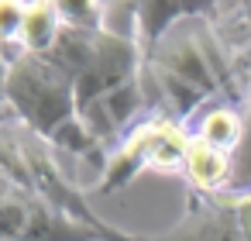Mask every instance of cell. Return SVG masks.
Segmentation results:
<instances>
[{"mask_svg":"<svg viewBox=\"0 0 251 241\" xmlns=\"http://www.w3.org/2000/svg\"><path fill=\"white\" fill-rule=\"evenodd\" d=\"M4 121H7V110H0V124H4Z\"/></svg>","mask_w":251,"mask_h":241,"instance_id":"cell-13","label":"cell"},{"mask_svg":"<svg viewBox=\"0 0 251 241\" xmlns=\"http://www.w3.org/2000/svg\"><path fill=\"white\" fill-rule=\"evenodd\" d=\"M62 11L59 4H25V25H21V52L49 55L62 35Z\"/></svg>","mask_w":251,"mask_h":241,"instance_id":"cell-7","label":"cell"},{"mask_svg":"<svg viewBox=\"0 0 251 241\" xmlns=\"http://www.w3.org/2000/svg\"><path fill=\"white\" fill-rule=\"evenodd\" d=\"M193 134L234 155L237 145H241V134H244V110H237L230 104H217V107H210L200 117V124H196Z\"/></svg>","mask_w":251,"mask_h":241,"instance_id":"cell-8","label":"cell"},{"mask_svg":"<svg viewBox=\"0 0 251 241\" xmlns=\"http://www.w3.org/2000/svg\"><path fill=\"white\" fill-rule=\"evenodd\" d=\"M21 25H25V4L4 0L0 4V49L11 59L21 52Z\"/></svg>","mask_w":251,"mask_h":241,"instance_id":"cell-11","label":"cell"},{"mask_svg":"<svg viewBox=\"0 0 251 241\" xmlns=\"http://www.w3.org/2000/svg\"><path fill=\"white\" fill-rule=\"evenodd\" d=\"M206 4H131L134 11V38L141 45V52H151L155 42L182 18L196 14Z\"/></svg>","mask_w":251,"mask_h":241,"instance_id":"cell-6","label":"cell"},{"mask_svg":"<svg viewBox=\"0 0 251 241\" xmlns=\"http://www.w3.org/2000/svg\"><path fill=\"white\" fill-rule=\"evenodd\" d=\"M193 131H186L179 121H169L162 114L138 121L114 148V155L103 165V179L97 183L93 193H114L127 186L138 172L145 169H165V172H182L186 169V152H189Z\"/></svg>","mask_w":251,"mask_h":241,"instance_id":"cell-4","label":"cell"},{"mask_svg":"<svg viewBox=\"0 0 251 241\" xmlns=\"http://www.w3.org/2000/svg\"><path fill=\"white\" fill-rule=\"evenodd\" d=\"M141 83L148 93V107L169 121L189 117L213 93L248 104L234 52L220 35V25L210 4L176 21L155 42V49L145 52Z\"/></svg>","mask_w":251,"mask_h":241,"instance_id":"cell-1","label":"cell"},{"mask_svg":"<svg viewBox=\"0 0 251 241\" xmlns=\"http://www.w3.org/2000/svg\"><path fill=\"white\" fill-rule=\"evenodd\" d=\"M0 241H145L117 227H93L28 183L0 169Z\"/></svg>","mask_w":251,"mask_h":241,"instance_id":"cell-3","label":"cell"},{"mask_svg":"<svg viewBox=\"0 0 251 241\" xmlns=\"http://www.w3.org/2000/svg\"><path fill=\"white\" fill-rule=\"evenodd\" d=\"M189 183L196 186V193H224L230 186V172H234V155L203 141V138H189V152H186V169Z\"/></svg>","mask_w":251,"mask_h":241,"instance_id":"cell-5","label":"cell"},{"mask_svg":"<svg viewBox=\"0 0 251 241\" xmlns=\"http://www.w3.org/2000/svg\"><path fill=\"white\" fill-rule=\"evenodd\" d=\"M227 25H230V31H234V42H227V45H230L234 62H237V76H241L244 97L251 100V7L230 11Z\"/></svg>","mask_w":251,"mask_h":241,"instance_id":"cell-9","label":"cell"},{"mask_svg":"<svg viewBox=\"0 0 251 241\" xmlns=\"http://www.w3.org/2000/svg\"><path fill=\"white\" fill-rule=\"evenodd\" d=\"M244 110V134L234 152V172H230V193H251V100L241 107Z\"/></svg>","mask_w":251,"mask_h":241,"instance_id":"cell-10","label":"cell"},{"mask_svg":"<svg viewBox=\"0 0 251 241\" xmlns=\"http://www.w3.org/2000/svg\"><path fill=\"white\" fill-rule=\"evenodd\" d=\"M7 73H11V55L0 49V110H7Z\"/></svg>","mask_w":251,"mask_h":241,"instance_id":"cell-12","label":"cell"},{"mask_svg":"<svg viewBox=\"0 0 251 241\" xmlns=\"http://www.w3.org/2000/svg\"><path fill=\"white\" fill-rule=\"evenodd\" d=\"M7 107L25 128H31L49 145L66 148V152L83 155V159H97L107 165L103 145L79 117L76 83L52 55L18 52L11 59Z\"/></svg>","mask_w":251,"mask_h":241,"instance_id":"cell-2","label":"cell"}]
</instances>
